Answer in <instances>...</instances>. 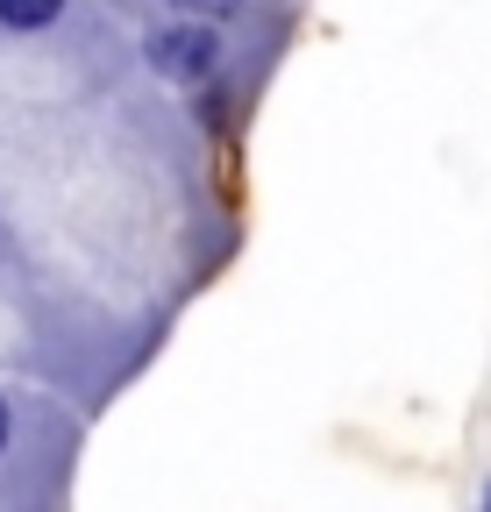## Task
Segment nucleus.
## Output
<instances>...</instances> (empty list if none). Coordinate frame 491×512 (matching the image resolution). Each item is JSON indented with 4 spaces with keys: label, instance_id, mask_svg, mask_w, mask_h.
<instances>
[{
    "label": "nucleus",
    "instance_id": "7ed1b4c3",
    "mask_svg": "<svg viewBox=\"0 0 491 512\" xmlns=\"http://www.w3.org/2000/svg\"><path fill=\"white\" fill-rule=\"evenodd\" d=\"M164 8H171L178 22H214V29H221V22H235L242 8H250V0H164Z\"/></svg>",
    "mask_w": 491,
    "mask_h": 512
},
{
    "label": "nucleus",
    "instance_id": "f03ea898",
    "mask_svg": "<svg viewBox=\"0 0 491 512\" xmlns=\"http://www.w3.org/2000/svg\"><path fill=\"white\" fill-rule=\"evenodd\" d=\"M72 15V0H0V29L8 36H50Z\"/></svg>",
    "mask_w": 491,
    "mask_h": 512
},
{
    "label": "nucleus",
    "instance_id": "20e7f679",
    "mask_svg": "<svg viewBox=\"0 0 491 512\" xmlns=\"http://www.w3.org/2000/svg\"><path fill=\"white\" fill-rule=\"evenodd\" d=\"M8 441H15V406L0 399V456H8Z\"/></svg>",
    "mask_w": 491,
    "mask_h": 512
},
{
    "label": "nucleus",
    "instance_id": "39448f33",
    "mask_svg": "<svg viewBox=\"0 0 491 512\" xmlns=\"http://www.w3.org/2000/svg\"><path fill=\"white\" fill-rule=\"evenodd\" d=\"M477 512H491V484H484V505H477Z\"/></svg>",
    "mask_w": 491,
    "mask_h": 512
},
{
    "label": "nucleus",
    "instance_id": "f257e3e1",
    "mask_svg": "<svg viewBox=\"0 0 491 512\" xmlns=\"http://www.w3.org/2000/svg\"><path fill=\"white\" fill-rule=\"evenodd\" d=\"M143 64L164 79V86H214L228 72V36L214 22H157L143 36Z\"/></svg>",
    "mask_w": 491,
    "mask_h": 512
}]
</instances>
